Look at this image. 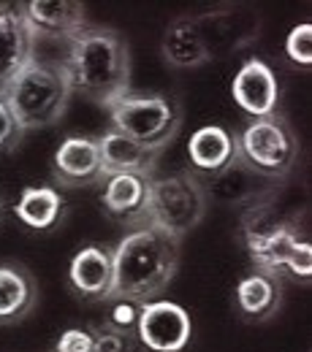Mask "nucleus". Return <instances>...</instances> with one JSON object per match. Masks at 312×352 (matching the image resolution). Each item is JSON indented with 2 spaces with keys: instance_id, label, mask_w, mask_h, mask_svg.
I'll use <instances>...</instances> for the list:
<instances>
[{
  "instance_id": "obj_4",
  "label": "nucleus",
  "mask_w": 312,
  "mask_h": 352,
  "mask_svg": "<svg viewBox=\"0 0 312 352\" xmlns=\"http://www.w3.org/2000/svg\"><path fill=\"white\" fill-rule=\"evenodd\" d=\"M71 95L74 92L60 63H46L39 57L3 89V100L25 133L54 125L65 114Z\"/></svg>"
},
{
  "instance_id": "obj_15",
  "label": "nucleus",
  "mask_w": 312,
  "mask_h": 352,
  "mask_svg": "<svg viewBox=\"0 0 312 352\" xmlns=\"http://www.w3.org/2000/svg\"><path fill=\"white\" fill-rule=\"evenodd\" d=\"M68 285L76 298L90 304L109 301L112 293V250L103 244L82 247L68 263Z\"/></svg>"
},
{
  "instance_id": "obj_11",
  "label": "nucleus",
  "mask_w": 312,
  "mask_h": 352,
  "mask_svg": "<svg viewBox=\"0 0 312 352\" xmlns=\"http://www.w3.org/2000/svg\"><path fill=\"white\" fill-rule=\"evenodd\" d=\"M19 11L36 41H68L87 28V11L79 0H28L19 3Z\"/></svg>"
},
{
  "instance_id": "obj_22",
  "label": "nucleus",
  "mask_w": 312,
  "mask_h": 352,
  "mask_svg": "<svg viewBox=\"0 0 312 352\" xmlns=\"http://www.w3.org/2000/svg\"><path fill=\"white\" fill-rule=\"evenodd\" d=\"M160 52H163V60L177 71H193V68H201L209 63V57L204 54V49L198 44L193 16H179L166 28Z\"/></svg>"
},
{
  "instance_id": "obj_10",
  "label": "nucleus",
  "mask_w": 312,
  "mask_h": 352,
  "mask_svg": "<svg viewBox=\"0 0 312 352\" xmlns=\"http://www.w3.org/2000/svg\"><path fill=\"white\" fill-rule=\"evenodd\" d=\"M149 184L152 176L136 174H114L103 179L101 190V209L112 222L136 230L147 225V209H149Z\"/></svg>"
},
{
  "instance_id": "obj_6",
  "label": "nucleus",
  "mask_w": 312,
  "mask_h": 352,
  "mask_svg": "<svg viewBox=\"0 0 312 352\" xmlns=\"http://www.w3.org/2000/svg\"><path fill=\"white\" fill-rule=\"evenodd\" d=\"M112 131L134 138L136 144L163 152L182 128V106L163 92H125L106 106Z\"/></svg>"
},
{
  "instance_id": "obj_26",
  "label": "nucleus",
  "mask_w": 312,
  "mask_h": 352,
  "mask_svg": "<svg viewBox=\"0 0 312 352\" xmlns=\"http://www.w3.org/2000/svg\"><path fill=\"white\" fill-rule=\"evenodd\" d=\"M22 135H25V131L19 128V122L14 120L8 103H6L3 95H0V155L14 152V149L19 146V141H22Z\"/></svg>"
},
{
  "instance_id": "obj_25",
  "label": "nucleus",
  "mask_w": 312,
  "mask_h": 352,
  "mask_svg": "<svg viewBox=\"0 0 312 352\" xmlns=\"http://www.w3.org/2000/svg\"><path fill=\"white\" fill-rule=\"evenodd\" d=\"M52 352H95V333L92 325L87 328H68L60 333Z\"/></svg>"
},
{
  "instance_id": "obj_13",
  "label": "nucleus",
  "mask_w": 312,
  "mask_h": 352,
  "mask_svg": "<svg viewBox=\"0 0 312 352\" xmlns=\"http://www.w3.org/2000/svg\"><path fill=\"white\" fill-rule=\"evenodd\" d=\"M36 57V38L19 6H0V95Z\"/></svg>"
},
{
  "instance_id": "obj_19",
  "label": "nucleus",
  "mask_w": 312,
  "mask_h": 352,
  "mask_svg": "<svg viewBox=\"0 0 312 352\" xmlns=\"http://www.w3.org/2000/svg\"><path fill=\"white\" fill-rule=\"evenodd\" d=\"M209 201H220V204H245V206H256L271 198V182L256 176L250 168H245L239 160L231 163L223 174L215 179L204 182Z\"/></svg>"
},
{
  "instance_id": "obj_7",
  "label": "nucleus",
  "mask_w": 312,
  "mask_h": 352,
  "mask_svg": "<svg viewBox=\"0 0 312 352\" xmlns=\"http://www.w3.org/2000/svg\"><path fill=\"white\" fill-rule=\"evenodd\" d=\"M299 135L282 114L250 120L236 135V160L271 184L282 182L299 163Z\"/></svg>"
},
{
  "instance_id": "obj_17",
  "label": "nucleus",
  "mask_w": 312,
  "mask_h": 352,
  "mask_svg": "<svg viewBox=\"0 0 312 352\" xmlns=\"http://www.w3.org/2000/svg\"><path fill=\"white\" fill-rule=\"evenodd\" d=\"M98 152H101V166L103 176L114 174H136V176H155L160 152H152L134 138L123 135L117 131H106V135L98 138Z\"/></svg>"
},
{
  "instance_id": "obj_21",
  "label": "nucleus",
  "mask_w": 312,
  "mask_h": 352,
  "mask_svg": "<svg viewBox=\"0 0 312 352\" xmlns=\"http://www.w3.org/2000/svg\"><path fill=\"white\" fill-rule=\"evenodd\" d=\"M17 220L28 230H54L63 217H65V198L57 187L52 184H39V187H25L19 192V201L14 206Z\"/></svg>"
},
{
  "instance_id": "obj_27",
  "label": "nucleus",
  "mask_w": 312,
  "mask_h": 352,
  "mask_svg": "<svg viewBox=\"0 0 312 352\" xmlns=\"http://www.w3.org/2000/svg\"><path fill=\"white\" fill-rule=\"evenodd\" d=\"M109 304H112V309H109V317H106L103 322H109V325L117 328V331L136 333L141 304H134V301H109Z\"/></svg>"
},
{
  "instance_id": "obj_23",
  "label": "nucleus",
  "mask_w": 312,
  "mask_h": 352,
  "mask_svg": "<svg viewBox=\"0 0 312 352\" xmlns=\"http://www.w3.org/2000/svg\"><path fill=\"white\" fill-rule=\"evenodd\" d=\"M285 54L293 65H302V68H310L312 65V25L310 22H302L296 25L288 38H285Z\"/></svg>"
},
{
  "instance_id": "obj_28",
  "label": "nucleus",
  "mask_w": 312,
  "mask_h": 352,
  "mask_svg": "<svg viewBox=\"0 0 312 352\" xmlns=\"http://www.w3.org/2000/svg\"><path fill=\"white\" fill-rule=\"evenodd\" d=\"M6 217V201H3V195H0V222Z\"/></svg>"
},
{
  "instance_id": "obj_12",
  "label": "nucleus",
  "mask_w": 312,
  "mask_h": 352,
  "mask_svg": "<svg viewBox=\"0 0 312 352\" xmlns=\"http://www.w3.org/2000/svg\"><path fill=\"white\" fill-rule=\"evenodd\" d=\"M231 95L233 103L250 114V120L277 114V103H280V82L274 68L264 63L261 57H250L233 76L231 82Z\"/></svg>"
},
{
  "instance_id": "obj_16",
  "label": "nucleus",
  "mask_w": 312,
  "mask_h": 352,
  "mask_svg": "<svg viewBox=\"0 0 312 352\" xmlns=\"http://www.w3.org/2000/svg\"><path fill=\"white\" fill-rule=\"evenodd\" d=\"M187 160L190 174L201 182L223 174L231 163H236V135L223 125H204L187 141Z\"/></svg>"
},
{
  "instance_id": "obj_2",
  "label": "nucleus",
  "mask_w": 312,
  "mask_h": 352,
  "mask_svg": "<svg viewBox=\"0 0 312 352\" xmlns=\"http://www.w3.org/2000/svg\"><path fill=\"white\" fill-rule=\"evenodd\" d=\"M179 268V241L144 225L128 230L112 250V293L109 301H155ZM106 301V304H109Z\"/></svg>"
},
{
  "instance_id": "obj_1",
  "label": "nucleus",
  "mask_w": 312,
  "mask_h": 352,
  "mask_svg": "<svg viewBox=\"0 0 312 352\" xmlns=\"http://www.w3.org/2000/svg\"><path fill=\"white\" fill-rule=\"evenodd\" d=\"M60 68L71 92L103 109L131 89V49L112 28H82L65 41Z\"/></svg>"
},
{
  "instance_id": "obj_14",
  "label": "nucleus",
  "mask_w": 312,
  "mask_h": 352,
  "mask_svg": "<svg viewBox=\"0 0 312 352\" xmlns=\"http://www.w3.org/2000/svg\"><path fill=\"white\" fill-rule=\"evenodd\" d=\"M52 176L60 187H90L98 184L103 176L98 138L87 135H68L52 160Z\"/></svg>"
},
{
  "instance_id": "obj_18",
  "label": "nucleus",
  "mask_w": 312,
  "mask_h": 352,
  "mask_svg": "<svg viewBox=\"0 0 312 352\" xmlns=\"http://www.w3.org/2000/svg\"><path fill=\"white\" fill-rule=\"evenodd\" d=\"M280 304H282V282L264 271L253 268L247 276H242L236 282L233 307L239 311V317H245L247 322L271 320L280 311Z\"/></svg>"
},
{
  "instance_id": "obj_20",
  "label": "nucleus",
  "mask_w": 312,
  "mask_h": 352,
  "mask_svg": "<svg viewBox=\"0 0 312 352\" xmlns=\"http://www.w3.org/2000/svg\"><path fill=\"white\" fill-rule=\"evenodd\" d=\"M39 304L36 276L19 263H0V325L22 322Z\"/></svg>"
},
{
  "instance_id": "obj_8",
  "label": "nucleus",
  "mask_w": 312,
  "mask_h": 352,
  "mask_svg": "<svg viewBox=\"0 0 312 352\" xmlns=\"http://www.w3.org/2000/svg\"><path fill=\"white\" fill-rule=\"evenodd\" d=\"M193 28L198 36V44L204 54L212 60L233 54L245 46H250L258 38V14L245 6H231V8H215L207 14L193 16Z\"/></svg>"
},
{
  "instance_id": "obj_3",
  "label": "nucleus",
  "mask_w": 312,
  "mask_h": 352,
  "mask_svg": "<svg viewBox=\"0 0 312 352\" xmlns=\"http://www.w3.org/2000/svg\"><path fill=\"white\" fill-rule=\"evenodd\" d=\"M242 241L256 271L274 279H296L310 285L312 279V244L299 236V225L274 214L271 198L247 206L242 217Z\"/></svg>"
},
{
  "instance_id": "obj_24",
  "label": "nucleus",
  "mask_w": 312,
  "mask_h": 352,
  "mask_svg": "<svg viewBox=\"0 0 312 352\" xmlns=\"http://www.w3.org/2000/svg\"><path fill=\"white\" fill-rule=\"evenodd\" d=\"M92 333H95V352H136V333L117 331L109 322L92 325Z\"/></svg>"
},
{
  "instance_id": "obj_9",
  "label": "nucleus",
  "mask_w": 312,
  "mask_h": 352,
  "mask_svg": "<svg viewBox=\"0 0 312 352\" xmlns=\"http://www.w3.org/2000/svg\"><path fill=\"white\" fill-rule=\"evenodd\" d=\"M193 336L187 309L174 301H147L138 311L136 342L149 352H185Z\"/></svg>"
},
{
  "instance_id": "obj_5",
  "label": "nucleus",
  "mask_w": 312,
  "mask_h": 352,
  "mask_svg": "<svg viewBox=\"0 0 312 352\" xmlns=\"http://www.w3.org/2000/svg\"><path fill=\"white\" fill-rule=\"evenodd\" d=\"M209 209V195L204 182L190 171H174L169 176H152L147 225L158 233L182 241L196 230Z\"/></svg>"
}]
</instances>
